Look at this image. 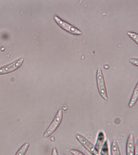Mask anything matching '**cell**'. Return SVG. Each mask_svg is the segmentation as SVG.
Segmentation results:
<instances>
[{
  "label": "cell",
  "instance_id": "6da1fadb",
  "mask_svg": "<svg viewBox=\"0 0 138 155\" xmlns=\"http://www.w3.org/2000/svg\"><path fill=\"white\" fill-rule=\"evenodd\" d=\"M63 118V110L61 109H59L56 114L51 124L44 133L43 137L44 139L49 137L57 130L61 124Z\"/></svg>",
  "mask_w": 138,
  "mask_h": 155
},
{
  "label": "cell",
  "instance_id": "7a4b0ae2",
  "mask_svg": "<svg viewBox=\"0 0 138 155\" xmlns=\"http://www.w3.org/2000/svg\"><path fill=\"white\" fill-rule=\"evenodd\" d=\"M96 81L98 91L100 97L104 100L107 101L108 100V97L107 90L106 85H105V79H104L102 70L100 68H99L97 70Z\"/></svg>",
  "mask_w": 138,
  "mask_h": 155
},
{
  "label": "cell",
  "instance_id": "3957f363",
  "mask_svg": "<svg viewBox=\"0 0 138 155\" xmlns=\"http://www.w3.org/2000/svg\"><path fill=\"white\" fill-rule=\"evenodd\" d=\"M54 19L57 24L60 27H61L62 28L67 31V32L75 35H82V32L80 30H79L77 28L75 27L74 25L63 20L62 19H61V18H59L58 16H54Z\"/></svg>",
  "mask_w": 138,
  "mask_h": 155
},
{
  "label": "cell",
  "instance_id": "277c9868",
  "mask_svg": "<svg viewBox=\"0 0 138 155\" xmlns=\"http://www.w3.org/2000/svg\"><path fill=\"white\" fill-rule=\"evenodd\" d=\"M24 61V58H21L10 64L0 68V75L10 73L18 70L22 65Z\"/></svg>",
  "mask_w": 138,
  "mask_h": 155
},
{
  "label": "cell",
  "instance_id": "5b68a950",
  "mask_svg": "<svg viewBox=\"0 0 138 155\" xmlns=\"http://www.w3.org/2000/svg\"><path fill=\"white\" fill-rule=\"evenodd\" d=\"M76 137L80 144L92 155H99L95 151L94 146L83 136L77 134Z\"/></svg>",
  "mask_w": 138,
  "mask_h": 155
},
{
  "label": "cell",
  "instance_id": "8992f818",
  "mask_svg": "<svg viewBox=\"0 0 138 155\" xmlns=\"http://www.w3.org/2000/svg\"><path fill=\"white\" fill-rule=\"evenodd\" d=\"M135 149V139L133 133L130 134L127 139L126 152V155H134Z\"/></svg>",
  "mask_w": 138,
  "mask_h": 155
},
{
  "label": "cell",
  "instance_id": "52a82bcc",
  "mask_svg": "<svg viewBox=\"0 0 138 155\" xmlns=\"http://www.w3.org/2000/svg\"><path fill=\"white\" fill-rule=\"evenodd\" d=\"M105 135L104 132L100 131L99 132L97 138L96 142L94 145L95 151L98 154L102 147L103 145L105 143Z\"/></svg>",
  "mask_w": 138,
  "mask_h": 155
},
{
  "label": "cell",
  "instance_id": "ba28073f",
  "mask_svg": "<svg viewBox=\"0 0 138 155\" xmlns=\"http://www.w3.org/2000/svg\"><path fill=\"white\" fill-rule=\"evenodd\" d=\"M138 101V81L134 88L133 94L131 97L128 106L130 107H133L136 104Z\"/></svg>",
  "mask_w": 138,
  "mask_h": 155
},
{
  "label": "cell",
  "instance_id": "9c48e42d",
  "mask_svg": "<svg viewBox=\"0 0 138 155\" xmlns=\"http://www.w3.org/2000/svg\"><path fill=\"white\" fill-rule=\"evenodd\" d=\"M111 155H121L119 146L116 139L113 140L111 147Z\"/></svg>",
  "mask_w": 138,
  "mask_h": 155
},
{
  "label": "cell",
  "instance_id": "30bf717a",
  "mask_svg": "<svg viewBox=\"0 0 138 155\" xmlns=\"http://www.w3.org/2000/svg\"><path fill=\"white\" fill-rule=\"evenodd\" d=\"M30 147V144L27 142L23 144L17 151L15 155H25Z\"/></svg>",
  "mask_w": 138,
  "mask_h": 155
},
{
  "label": "cell",
  "instance_id": "8fae6325",
  "mask_svg": "<svg viewBox=\"0 0 138 155\" xmlns=\"http://www.w3.org/2000/svg\"><path fill=\"white\" fill-rule=\"evenodd\" d=\"M127 35L138 45V34L134 31H128Z\"/></svg>",
  "mask_w": 138,
  "mask_h": 155
},
{
  "label": "cell",
  "instance_id": "7c38bea8",
  "mask_svg": "<svg viewBox=\"0 0 138 155\" xmlns=\"http://www.w3.org/2000/svg\"><path fill=\"white\" fill-rule=\"evenodd\" d=\"M70 152L72 155H86L79 150L75 149H71L70 150Z\"/></svg>",
  "mask_w": 138,
  "mask_h": 155
},
{
  "label": "cell",
  "instance_id": "4fadbf2b",
  "mask_svg": "<svg viewBox=\"0 0 138 155\" xmlns=\"http://www.w3.org/2000/svg\"><path fill=\"white\" fill-rule=\"evenodd\" d=\"M129 62L133 65L138 67V58H131L129 59Z\"/></svg>",
  "mask_w": 138,
  "mask_h": 155
},
{
  "label": "cell",
  "instance_id": "5bb4252c",
  "mask_svg": "<svg viewBox=\"0 0 138 155\" xmlns=\"http://www.w3.org/2000/svg\"><path fill=\"white\" fill-rule=\"evenodd\" d=\"M134 155H138V137L137 139L134 149Z\"/></svg>",
  "mask_w": 138,
  "mask_h": 155
}]
</instances>
